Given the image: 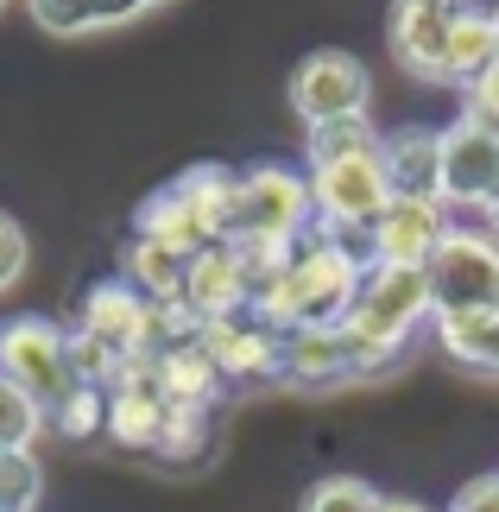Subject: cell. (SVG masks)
Returning a JSON list of instances; mask_svg holds the SVG:
<instances>
[{
	"label": "cell",
	"instance_id": "obj_4",
	"mask_svg": "<svg viewBox=\"0 0 499 512\" xmlns=\"http://www.w3.org/2000/svg\"><path fill=\"white\" fill-rule=\"evenodd\" d=\"M310 203L323 215V228H373L392 203L386 159L379 146L335 152V159H310Z\"/></svg>",
	"mask_w": 499,
	"mask_h": 512
},
{
	"label": "cell",
	"instance_id": "obj_7",
	"mask_svg": "<svg viewBox=\"0 0 499 512\" xmlns=\"http://www.w3.org/2000/svg\"><path fill=\"white\" fill-rule=\"evenodd\" d=\"M424 272H430V310H436V317L499 310V241H487V234L449 228Z\"/></svg>",
	"mask_w": 499,
	"mask_h": 512
},
{
	"label": "cell",
	"instance_id": "obj_15",
	"mask_svg": "<svg viewBox=\"0 0 499 512\" xmlns=\"http://www.w3.org/2000/svg\"><path fill=\"white\" fill-rule=\"evenodd\" d=\"M379 159H386L392 196H411V203H443V133L398 127V133L379 140Z\"/></svg>",
	"mask_w": 499,
	"mask_h": 512
},
{
	"label": "cell",
	"instance_id": "obj_31",
	"mask_svg": "<svg viewBox=\"0 0 499 512\" xmlns=\"http://www.w3.org/2000/svg\"><path fill=\"white\" fill-rule=\"evenodd\" d=\"M455 19H487V26H499V0H449Z\"/></svg>",
	"mask_w": 499,
	"mask_h": 512
},
{
	"label": "cell",
	"instance_id": "obj_27",
	"mask_svg": "<svg viewBox=\"0 0 499 512\" xmlns=\"http://www.w3.org/2000/svg\"><path fill=\"white\" fill-rule=\"evenodd\" d=\"M468 121L499 133V57H493V70L481 76V83H468Z\"/></svg>",
	"mask_w": 499,
	"mask_h": 512
},
{
	"label": "cell",
	"instance_id": "obj_6",
	"mask_svg": "<svg viewBox=\"0 0 499 512\" xmlns=\"http://www.w3.org/2000/svg\"><path fill=\"white\" fill-rule=\"evenodd\" d=\"M310 184L285 165H259L234 184V222H228V241H304V222H310Z\"/></svg>",
	"mask_w": 499,
	"mask_h": 512
},
{
	"label": "cell",
	"instance_id": "obj_32",
	"mask_svg": "<svg viewBox=\"0 0 499 512\" xmlns=\"http://www.w3.org/2000/svg\"><path fill=\"white\" fill-rule=\"evenodd\" d=\"M386 512H424V506H411V500H386Z\"/></svg>",
	"mask_w": 499,
	"mask_h": 512
},
{
	"label": "cell",
	"instance_id": "obj_14",
	"mask_svg": "<svg viewBox=\"0 0 499 512\" xmlns=\"http://www.w3.org/2000/svg\"><path fill=\"white\" fill-rule=\"evenodd\" d=\"M184 304L203 323H222V317L253 310V285H247V266H241V253H234V241H215L209 253H196V260H190Z\"/></svg>",
	"mask_w": 499,
	"mask_h": 512
},
{
	"label": "cell",
	"instance_id": "obj_18",
	"mask_svg": "<svg viewBox=\"0 0 499 512\" xmlns=\"http://www.w3.org/2000/svg\"><path fill=\"white\" fill-rule=\"evenodd\" d=\"M184 279H190V260L171 247L146 241V234H133L127 247V285L139 291L146 304H184Z\"/></svg>",
	"mask_w": 499,
	"mask_h": 512
},
{
	"label": "cell",
	"instance_id": "obj_24",
	"mask_svg": "<svg viewBox=\"0 0 499 512\" xmlns=\"http://www.w3.org/2000/svg\"><path fill=\"white\" fill-rule=\"evenodd\" d=\"M304 512H386V500H379L367 481L335 475V481H323V487H316V494L304 500Z\"/></svg>",
	"mask_w": 499,
	"mask_h": 512
},
{
	"label": "cell",
	"instance_id": "obj_25",
	"mask_svg": "<svg viewBox=\"0 0 499 512\" xmlns=\"http://www.w3.org/2000/svg\"><path fill=\"white\" fill-rule=\"evenodd\" d=\"M361 146H379L367 114L361 121H329V127H310V159H335V152H361Z\"/></svg>",
	"mask_w": 499,
	"mask_h": 512
},
{
	"label": "cell",
	"instance_id": "obj_12",
	"mask_svg": "<svg viewBox=\"0 0 499 512\" xmlns=\"http://www.w3.org/2000/svg\"><path fill=\"white\" fill-rule=\"evenodd\" d=\"M449 32H455L449 0H392V57L411 76L449 83Z\"/></svg>",
	"mask_w": 499,
	"mask_h": 512
},
{
	"label": "cell",
	"instance_id": "obj_1",
	"mask_svg": "<svg viewBox=\"0 0 499 512\" xmlns=\"http://www.w3.org/2000/svg\"><path fill=\"white\" fill-rule=\"evenodd\" d=\"M367 272L348 260L329 234H304L291 247V260L278 266V279L253 298V317L272 323L278 336L285 329H329V323H348L354 310V291H361Z\"/></svg>",
	"mask_w": 499,
	"mask_h": 512
},
{
	"label": "cell",
	"instance_id": "obj_20",
	"mask_svg": "<svg viewBox=\"0 0 499 512\" xmlns=\"http://www.w3.org/2000/svg\"><path fill=\"white\" fill-rule=\"evenodd\" d=\"M499 57V26L487 19H455L449 32V83H481Z\"/></svg>",
	"mask_w": 499,
	"mask_h": 512
},
{
	"label": "cell",
	"instance_id": "obj_23",
	"mask_svg": "<svg viewBox=\"0 0 499 512\" xmlns=\"http://www.w3.org/2000/svg\"><path fill=\"white\" fill-rule=\"evenodd\" d=\"M45 494V475H38L32 449H7L0 456V512H32Z\"/></svg>",
	"mask_w": 499,
	"mask_h": 512
},
{
	"label": "cell",
	"instance_id": "obj_8",
	"mask_svg": "<svg viewBox=\"0 0 499 512\" xmlns=\"http://www.w3.org/2000/svg\"><path fill=\"white\" fill-rule=\"evenodd\" d=\"M367 64L348 51H310L291 76V108L304 127H329V121H361L367 114Z\"/></svg>",
	"mask_w": 499,
	"mask_h": 512
},
{
	"label": "cell",
	"instance_id": "obj_33",
	"mask_svg": "<svg viewBox=\"0 0 499 512\" xmlns=\"http://www.w3.org/2000/svg\"><path fill=\"white\" fill-rule=\"evenodd\" d=\"M487 222H493V234H499V196H493V203H487Z\"/></svg>",
	"mask_w": 499,
	"mask_h": 512
},
{
	"label": "cell",
	"instance_id": "obj_3",
	"mask_svg": "<svg viewBox=\"0 0 499 512\" xmlns=\"http://www.w3.org/2000/svg\"><path fill=\"white\" fill-rule=\"evenodd\" d=\"M0 380H13L26 399H38L45 411H57L83 386L76 373V354H70V336L45 317H19L0 329Z\"/></svg>",
	"mask_w": 499,
	"mask_h": 512
},
{
	"label": "cell",
	"instance_id": "obj_16",
	"mask_svg": "<svg viewBox=\"0 0 499 512\" xmlns=\"http://www.w3.org/2000/svg\"><path fill=\"white\" fill-rule=\"evenodd\" d=\"M203 348L222 380H272L278 373V329L259 317H222L203 329Z\"/></svg>",
	"mask_w": 499,
	"mask_h": 512
},
{
	"label": "cell",
	"instance_id": "obj_28",
	"mask_svg": "<svg viewBox=\"0 0 499 512\" xmlns=\"http://www.w3.org/2000/svg\"><path fill=\"white\" fill-rule=\"evenodd\" d=\"M19 272H26V234H19L13 215H0V291H7Z\"/></svg>",
	"mask_w": 499,
	"mask_h": 512
},
{
	"label": "cell",
	"instance_id": "obj_11",
	"mask_svg": "<svg viewBox=\"0 0 499 512\" xmlns=\"http://www.w3.org/2000/svg\"><path fill=\"white\" fill-rule=\"evenodd\" d=\"M146 329H152V304L133 285H95L83 298V329L76 336H89L114 367H127L146 354Z\"/></svg>",
	"mask_w": 499,
	"mask_h": 512
},
{
	"label": "cell",
	"instance_id": "obj_10",
	"mask_svg": "<svg viewBox=\"0 0 499 512\" xmlns=\"http://www.w3.org/2000/svg\"><path fill=\"white\" fill-rule=\"evenodd\" d=\"M493 196H499V133L474 127L462 114L455 127H443V203L487 209Z\"/></svg>",
	"mask_w": 499,
	"mask_h": 512
},
{
	"label": "cell",
	"instance_id": "obj_19",
	"mask_svg": "<svg viewBox=\"0 0 499 512\" xmlns=\"http://www.w3.org/2000/svg\"><path fill=\"white\" fill-rule=\"evenodd\" d=\"M436 336L462 367L499 373V310H474V317H436Z\"/></svg>",
	"mask_w": 499,
	"mask_h": 512
},
{
	"label": "cell",
	"instance_id": "obj_30",
	"mask_svg": "<svg viewBox=\"0 0 499 512\" xmlns=\"http://www.w3.org/2000/svg\"><path fill=\"white\" fill-rule=\"evenodd\" d=\"M89 7H95V26H121V19L146 13V0H89Z\"/></svg>",
	"mask_w": 499,
	"mask_h": 512
},
{
	"label": "cell",
	"instance_id": "obj_2",
	"mask_svg": "<svg viewBox=\"0 0 499 512\" xmlns=\"http://www.w3.org/2000/svg\"><path fill=\"white\" fill-rule=\"evenodd\" d=\"M234 184L241 177H228L222 165H196L184 171L177 184H165L158 196L139 203V234L171 253H209L215 241H228V222H234Z\"/></svg>",
	"mask_w": 499,
	"mask_h": 512
},
{
	"label": "cell",
	"instance_id": "obj_17",
	"mask_svg": "<svg viewBox=\"0 0 499 512\" xmlns=\"http://www.w3.org/2000/svg\"><path fill=\"white\" fill-rule=\"evenodd\" d=\"M152 373H158V392H165L177 411H203L215 392H222V373H215V361H209L203 342H184V348L152 354Z\"/></svg>",
	"mask_w": 499,
	"mask_h": 512
},
{
	"label": "cell",
	"instance_id": "obj_22",
	"mask_svg": "<svg viewBox=\"0 0 499 512\" xmlns=\"http://www.w3.org/2000/svg\"><path fill=\"white\" fill-rule=\"evenodd\" d=\"M51 418H57V430H64V437H76V443L95 437V430H108V386L83 380V386H76L64 405L51 411Z\"/></svg>",
	"mask_w": 499,
	"mask_h": 512
},
{
	"label": "cell",
	"instance_id": "obj_29",
	"mask_svg": "<svg viewBox=\"0 0 499 512\" xmlns=\"http://www.w3.org/2000/svg\"><path fill=\"white\" fill-rule=\"evenodd\" d=\"M449 512H499V475H481V481H468L462 494H455Z\"/></svg>",
	"mask_w": 499,
	"mask_h": 512
},
{
	"label": "cell",
	"instance_id": "obj_21",
	"mask_svg": "<svg viewBox=\"0 0 499 512\" xmlns=\"http://www.w3.org/2000/svg\"><path fill=\"white\" fill-rule=\"evenodd\" d=\"M38 430H45V405L26 399L13 380H0V456L7 449H32Z\"/></svg>",
	"mask_w": 499,
	"mask_h": 512
},
{
	"label": "cell",
	"instance_id": "obj_5",
	"mask_svg": "<svg viewBox=\"0 0 499 512\" xmlns=\"http://www.w3.org/2000/svg\"><path fill=\"white\" fill-rule=\"evenodd\" d=\"M417 317H430V272L424 266H373L361 279V291H354L348 329L386 361V354L411 336Z\"/></svg>",
	"mask_w": 499,
	"mask_h": 512
},
{
	"label": "cell",
	"instance_id": "obj_35",
	"mask_svg": "<svg viewBox=\"0 0 499 512\" xmlns=\"http://www.w3.org/2000/svg\"><path fill=\"white\" fill-rule=\"evenodd\" d=\"M0 7H7V0H0Z\"/></svg>",
	"mask_w": 499,
	"mask_h": 512
},
{
	"label": "cell",
	"instance_id": "obj_34",
	"mask_svg": "<svg viewBox=\"0 0 499 512\" xmlns=\"http://www.w3.org/2000/svg\"><path fill=\"white\" fill-rule=\"evenodd\" d=\"M146 7H158V0H146Z\"/></svg>",
	"mask_w": 499,
	"mask_h": 512
},
{
	"label": "cell",
	"instance_id": "obj_9",
	"mask_svg": "<svg viewBox=\"0 0 499 512\" xmlns=\"http://www.w3.org/2000/svg\"><path fill=\"white\" fill-rule=\"evenodd\" d=\"M379 367V354L354 336L348 323L329 329H285L278 336V373L285 380H348V373Z\"/></svg>",
	"mask_w": 499,
	"mask_h": 512
},
{
	"label": "cell",
	"instance_id": "obj_26",
	"mask_svg": "<svg viewBox=\"0 0 499 512\" xmlns=\"http://www.w3.org/2000/svg\"><path fill=\"white\" fill-rule=\"evenodd\" d=\"M32 19L57 38H76V32H95V7L89 0H32Z\"/></svg>",
	"mask_w": 499,
	"mask_h": 512
},
{
	"label": "cell",
	"instance_id": "obj_13",
	"mask_svg": "<svg viewBox=\"0 0 499 512\" xmlns=\"http://www.w3.org/2000/svg\"><path fill=\"white\" fill-rule=\"evenodd\" d=\"M443 203H411L392 196L386 215L373 222V266H430V253L443 247Z\"/></svg>",
	"mask_w": 499,
	"mask_h": 512
}]
</instances>
